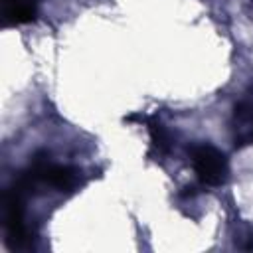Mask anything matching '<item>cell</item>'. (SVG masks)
<instances>
[{
  "label": "cell",
  "mask_w": 253,
  "mask_h": 253,
  "mask_svg": "<svg viewBox=\"0 0 253 253\" xmlns=\"http://www.w3.org/2000/svg\"><path fill=\"white\" fill-rule=\"evenodd\" d=\"M190 158L194 170L202 184L206 186H219L227 180L229 166L225 154L208 142H198L190 148Z\"/></svg>",
  "instance_id": "6da1fadb"
},
{
  "label": "cell",
  "mask_w": 253,
  "mask_h": 253,
  "mask_svg": "<svg viewBox=\"0 0 253 253\" xmlns=\"http://www.w3.org/2000/svg\"><path fill=\"white\" fill-rule=\"evenodd\" d=\"M24 198L16 186L8 188L4 194V231H6V245L16 249L28 241V229L24 223Z\"/></svg>",
  "instance_id": "7a4b0ae2"
},
{
  "label": "cell",
  "mask_w": 253,
  "mask_h": 253,
  "mask_svg": "<svg viewBox=\"0 0 253 253\" xmlns=\"http://www.w3.org/2000/svg\"><path fill=\"white\" fill-rule=\"evenodd\" d=\"M229 125L233 144L237 148L253 144V87L235 103Z\"/></svg>",
  "instance_id": "3957f363"
},
{
  "label": "cell",
  "mask_w": 253,
  "mask_h": 253,
  "mask_svg": "<svg viewBox=\"0 0 253 253\" xmlns=\"http://www.w3.org/2000/svg\"><path fill=\"white\" fill-rule=\"evenodd\" d=\"M40 0H0V14L4 26H22L34 22Z\"/></svg>",
  "instance_id": "277c9868"
},
{
  "label": "cell",
  "mask_w": 253,
  "mask_h": 253,
  "mask_svg": "<svg viewBox=\"0 0 253 253\" xmlns=\"http://www.w3.org/2000/svg\"><path fill=\"white\" fill-rule=\"evenodd\" d=\"M144 123L148 125L152 152H154L156 156H164V154H168L170 148H172V136H170L168 128L158 121V117H146Z\"/></svg>",
  "instance_id": "5b68a950"
}]
</instances>
